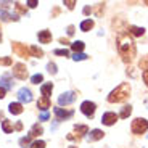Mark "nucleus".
<instances>
[{
	"label": "nucleus",
	"instance_id": "f257e3e1",
	"mask_svg": "<svg viewBox=\"0 0 148 148\" xmlns=\"http://www.w3.org/2000/svg\"><path fill=\"white\" fill-rule=\"evenodd\" d=\"M116 44H118V52L121 55L122 61L124 63H130L134 60V56H135V44H134L130 34H126V32L119 34Z\"/></svg>",
	"mask_w": 148,
	"mask_h": 148
},
{
	"label": "nucleus",
	"instance_id": "f03ea898",
	"mask_svg": "<svg viewBox=\"0 0 148 148\" xmlns=\"http://www.w3.org/2000/svg\"><path fill=\"white\" fill-rule=\"evenodd\" d=\"M129 95H130V85L127 82H122L108 95V101L110 103H121V101H126L129 98Z\"/></svg>",
	"mask_w": 148,
	"mask_h": 148
},
{
	"label": "nucleus",
	"instance_id": "7ed1b4c3",
	"mask_svg": "<svg viewBox=\"0 0 148 148\" xmlns=\"http://www.w3.org/2000/svg\"><path fill=\"white\" fill-rule=\"evenodd\" d=\"M148 129V121L145 118H137L132 121V126H130V130H132V134H135V135H142V134H145Z\"/></svg>",
	"mask_w": 148,
	"mask_h": 148
},
{
	"label": "nucleus",
	"instance_id": "20e7f679",
	"mask_svg": "<svg viewBox=\"0 0 148 148\" xmlns=\"http://www.w3.org/2000/svg\"><path fill=\"white\" fill-rule=\"evenodd\" d=\"M95 110H97V105L93 103V101H82L81 105V111H82V114L87 116L89 119H92L93 116H95Z\"/></svg>",
	"mask_w": 148,
	"mask_h": 148
},
{
	"label": "nucleus",
	"instance_id": "39448f33",
	"mask_svg": "<svg viewBox=\"0 0 148 148\" xmlns=\"http://www.w3.org/2000/svg\"><path fill=\"white\" fill-rule=\"evenodd\" d=\"M13 52H15L18 56H21V58L31 56V48H27L26 45H23V44H18V42L13 44Z\"/></svg>",
	"mask_w": 148,
	"mask_h": 148
},
{
	"label": "nucleus",
	"instance_id": "423d86ee",
	"mask_svg": "<svg viewBox=\"0 0 148 148\" xmlns=\"http://www.w3.org/2000/svg\"><path fill=\"white\" fill-rule=\"evenodd\" d=\"M13 76L18 79H21V81H24V79L27 77V69L26 66L23 63H16L15 66H13Z\"/></svg>",
	"mask_w": 148,
	"mask_h": 148
},
{
	"label": "nucleus",
	"instance_id": "0eeeda50",
	"mask_svg": "<svg viewBox=\"0 0 148 148\" xmlns=\"http://www.w3.org/2000/svg\"><path fill=\"white\" fill-rule=\"evenodd\" d=\"M74 98H76V93L74 92H64L58 97V103L61 105V106H63V105H69L74 101Z\"/></svg>",
	"mask_w": 148,
	"mask_h": 148
},
{
	"label": "nucleus",
	"instance_id": "6e6552de",
	"mask_svg": "<svg viewBox=\"0 0 148 148\" xmlns=\"http://www.w3.org/2000/svg\"><path fill=\"white\" fill-rule=\"evenodd\" d=\"M18 98H19V101H23V103H29V101H32V93H31L29 89L23 87V89L18 90Z\"/></svg>",
	"mask_w": 148,
	"mask_h": 148
},
{
	"label": "nucleus",
	"instance_id": "1a4fd4ad",
	"mask_svg": "<svg viewBox=\"0 0 148 148\" xmlns=\"http://www.w3.org/2000/svg\"><path fill=\"white\" fill-rule=\"evenodd\" d=\"M116 121H118V114L113 113V111H108V113H105L101 116V122H103L105 126H113Z\"/></svg>",
	"mask_w": 148,
	"mask_h": 148
},
{
	"label": "nucleus",
	"instance_id": "9d476101",
	"mask_svg": "<svg viewBox=\"0 0 148 148\" xmlns=\"http://www.w3.org/2000/svg\"><path fill=\"white\" fill-rule=\"evenodd\" d=\"M37 39H39V42H40V44H50V42H52V32H50V31H47V29L39 31Z\"/></svg>",
	"mask_w": 148,
	"mask_h": 148
},
{
	"label": "nucleus",
	"instance_id": "9b49d317",
	"mask_svg": "<svg viewBox=\"0 0 148 148\" xmlns=\"http://www.w3.org/2000/svg\"><path fill=\"white\" fill-rule=\"evenodd\" d=\"M105 137V132L103 130H100V129H93V130H90V134H89V142H97V140H100V138H103Z\"/></svg>",
	"mask_w": 148,
	"mask_h": 148
},
{
	"label": "nucleus",
	"instance_id": "f8f14e48",
	"mask_svg": "<svg viewBox=\"0 0 148 148\" xmlns=\"http://www.w3.org/2000/svg\"><path fill=\"white\" fill-rule=\"evenodd\" d=\"M55 116L58 119H68L73 116V111H68V110H63V108H55Z\"/></svg>",
	"mask_w": 148,
	"mask_h": 148
},
{
	"label": "nucleus",
	"instance_id": "ddd939ff",
	"mask_svg": "<svg viewBox=\"0 0 148 148\" xmlns=\"http://www.w3.org/2000/svg\"><path fill=\"white\" fill-rule=\"evenodd\" d=\"M8 111H10L11 114H21L23 106H21V103H18V101H11V103L8 105Z\"/></svg>",
	"mask_w": 148,
	"mask_h": 148
},
{
	"label": "nucleus",
	"instance_id": "4468645a",
	"mask_svg": "<svg viewBox=\"0 0 148 148\" xmlns=\"http://www.w3.org/2000/svg\"><path fill=\"white\" fill-rule=\"evenodd\" d=\"M0 85H2L5 90H7V89H11V87H13V82H11L10 74H3V76L0 77Z\"/></svg>",
	"mask_w": 148,
	"mask_h": 148
},
{
	"label": "nucleus",
	"instance_id": "2eb2a0df",
	"mask_svg": "<svg viewBox=\"0 0 148 148\" xmlns=\"http://www.w3.org/2000/svg\"><path fill=\"white\" fill-rule=\"evenodd\" d=\"M52 90H53V84L52 82H47V84H42V87H40V92H42V97H50V93H52Z\"/></svg>",
	"mask_w": 148,
	"mask_h": 148
},
{
	"label": "nucleus",
	"instance_id": "dca6fc26",
	"mask_svg": "<svg viewBox=\"0 0 148 148\" xmlns=\"http://www.w3.org/2000/svg\"><path fill=\"white\" fill-rule=\"evenodd\" d=\"M37 108H40V110H48L50 108V98H47V97H40L39 98V101H37Z\"/></svg>",
	"mask_w": 148,
	"mask_h": 148
},
{
	"label": "nucleus",
	"instance_id": "f3484780",
	"mask_svg": "<svg viewBox=\"0 0 148 148\" xmlns=\"http://www.w3.org/2000/svg\"><path fill=\"white\" fill-rule=\"evenodd\" d=\"M129 34H132L135 37H140L145 34V29L143 27H138V26H129Z\"/></svg>",
	"mask_w": 148,
	"mask_h": 148
},
{
	"label": "nucleus",
	"instance_id": "a211bd4d",
	"mask_svg": "<svg viewBox=\"0 0 148 148\" xmlns=\"http://www.w3.org/2000/svg\"><path fill=\"white\" fill-rule=\"evenodd\" d=\"M93 19H84V21L81 23V31H84V32H87V31H90L93 27Z\"/></svg>",
	"mask_w": 148,
	"mask_h": 148
},
{
	"label": "nucleus",
	"instance_id": "6ab92c4d",
	"mask_svg": "<svg viewBox=\"0 0 148 148\" xmlns=\"http://www.w3.org/2000/svg\"><path fill=\"white\" fill-rule=\"evenodd\" d=\"M71 48L74 50V53H82V50H84V42L82 40H76L71 44Z\"/></svg>",
	"mask_w": 148,
	"mask_h": 148
},
{
	"label": "nucleus",
	"instance_id": "aec40b11",
	"mask_svg": "<svg viewBox=\"0 0 148 148\" xmlns=\"http://www.w3.org/2000/svg\"><path fill=\"white\" fill-rule=\"evenodd\" d=\"M44 132V129H42V126H39V124H34L32 126V129H31V137H39L40 134Z\"/></svg>",
	"mask_w": 148,
	"mask_h": 148
},
{
	"label": "nucleus",
	"instance_id": "412c9836",
	"mask_svg": "<svg viewBox=\"0 0 148 148\" xmlns=\"http://www.w3.org/2000/svg\"><path fill=\"white\" fill-rule=\"evenodd\" d=\"M130 113H132V106H130V105H129V106H124V108L121 110V113L118 114V118L126 119V118H129V116H130Z\"/></svg>",
	"mask_w": 148,
	"mask_h": 148
},
{
	"label": "nucleus",
	"instance_id": "4be33fe9",
	"mask_svg": "<svg viewBox=\"0 0 148 148\" xmlns=\"http://www.w3.org/2000/svg\"><path fill=\"white\" fill-rule=\"evenodd\" d=\"M74 130L77 132V138H81L84 134H89V127L87 126H74Z\"/></svg>",
	"mask_w": 148,
	"mask_h": 148
},
{
	"label": "nucleus",
	"instance_id": "5701e85b",
	"mask_svg": "<svg viewBox=\"0 0 148 148\" xmlns=\"http://www.w3.org/2000/svg\"><path fill=\"white\" fill-rule=\"evenodd\" d=\"M2 129H3V132H5V134L13 132V126H11V122H10V121H7V119H5L3 122H2Z\"/></svg>",
	"mask_w": 148,
	"mask_h": 148
},
{
	"label": "nucleus",
	"instance_id": "b1692460",
	"mask_svg": "<svg viewBox=\"0 0 148 148\" xmlns=\"http://www.w3.org/2000/svg\"><path fill=\"white\" fill-rule=\"evenodd\" d=\"M44 81V76H42V74H34L32 77H31V82H32V84H40V82Z\"/></svg>",
	"mask_w": 148,
	"mask_h": 148
},
{
	"label": "nucleus",
	"instance_id": "393cba45",
	"mask_svg": "<svg viewBox=\"0 0 148 148\" xmlns=\"http://www.w3.org/2000/svg\"><path fill=\"white\" fill-rule=\"evenodd\" d=\"M31 55L37 56V58H40V56L44 55V52H42L40 48H37V47H31Z\"/></svg>",
	"mask_w": 148,
	"mask_h": 148
},
{
	"label": "nucleus",
	"instance_id": "a878e982",
	"mask_svg": "<svg viewBox=\"0 0 148 148\" xmlns=\"http://www.w3.org/2000/svg\"><path fill=\"white\" fill-rule=\"evenodd\" d=\"M31 148H45V142L44 140H34L31 143Z\"/></svg>",
	"mask_w": 148,
	"mask_h": 148
},
{
	"label": "nucleus",
	"instance_id": "bb28decb",
	"mask_svg": "<svg viewBox=\"0 0 148 148\" xmlns=\"http://www.w3.org/2000/svg\"><path fill=\"white\" fill-rule=\"evenodd\" d=\"M29 143H31V135H26V137L19 138V145H21V147H24V148H26Z\"/></svg>",
	"mask_w": 148,
	"mask_h": 148
},
{
	"label": "nucleus",
	"instance_id": "cd10ccee",
	"mask_svg": "<svg viewBox=\"0 0 148 148\" xmlns=\"http://www.w3.org/2000/svg\"><path fill=\"white\" fill-rule=\"evenodd\" d=\"M73 60L74 61H82V60H87V55H85V53H74Z\"/></svg>",
	"mask_w": 148,
	"mask_h": 148
},
{
	"label": "nucleus",
	"instance_id": "c85d7f7f",
	"mask_svg": "<svg viewBox=\"0 0 148 148\" xmlns=\"http://www.w3.org/2000/svg\"><path fill=\"white\" fill-rule=\"evenodd\" d=\"M140 68H142L143 71H147V69H148V55H147V56H143V58L140 60Z\"/></svg>",
	"mask_w": 148,
	"mask_h": 148
},
{
	"label": "nucleus",
	"instance_id": "c756f323",
	"mask_svg": "<svg viewBox=\"0 0 148 148\" xmlns=\"http://www.w3.org/2000/svg\"><path fill=\"white\" fill-rule=\"evenodd\" d=\"M55 55H60V56H68L69 52H68L66 48H60V50H55Z\"/></svg>",
	"mask_w": 148,
	"mask_h": 148
},
{
	"label": "nucleus",
	"instance_id": "7c9ffc66",
	"mask_svg": "<svg viewBox=\"0 0 148 148\" xmlns=\"http://www.w3.org/2000/svg\"><path fill=\"white\" fill-rule=\"evenodd\" d=\"M47 69H48V73L56 74V64H55V63H48V64H47Z\"/></svg>",
	"mask_w": 148,
	"mask_h": 148
},
{
	"label": "nucleus",
	"instance_id": "2f4dec72",
	"mask_svg": "<svg viewBox=\"0 0 148 148\" xmlns=\"http://www.w3.org/2000/svg\"><path fill=\"white\" fill-rule=\"evenodd\" d=\"M64 5H66V7L69 8V10H73L74 5H76V2H74V0H66V2H64Z\"/></svg>",
	"mask_w": 148,
	"mask_h": 148
},
{
	"label": "nucleus",
	"instance_id": "473e14b6",
	"mask_svg": "<svg viewBox=\"0 0 148 148\" xmlns=\"http://www.w3.org/2000/svg\"><path fill=\"white\" fill-rule=\"evenodd\" d=\"M48 118H50V114H48L47 111H44V113H42V114L39 116V119H40V121H47Z\"/></svg>",
	"mask_w": 148,
	"mask_h": 148
},
{
	"label": "nucleus",
	"instance_id": "72a5a7b5",
	"mask_svg": "<svg viewBox=\"0 0 148 148\" xmlns=\"http://www.w3.org/2000/svg\"><path fill=\"white\" fill-rule=\"evenodd\" d=\"M0 64H11V58H0Z\"/></svg>",
	"mask_w": 148,
	"mask_h": 148
},
{
	"label": "nucleus",
	"instance_id": "f704fd0d",
	"mask_svg": "<svg viewBox=\"0 0 148 148\" xmlns=\"http://www.w3.org/2000/svg\"><path fill=\"white\" fill-rule=\"evenodd\" d=\"M27 7H31V8L37 7V2H36V0H29V2H27Z\"/></svg>",
	"mask_w": 148,
	"mask_h": 148
},
{
	"label": "nucleus",
	"instance_id": "c9c22d12",
	"mask_svg": "<svg viewBox=\"0 0 148 148\" xmlns=\"http://www.w3.org/2000/svg\"><path fill=\"white\" fill-rule=\"evenodd\" d=\"M143 81H145V84H147V87H148V69L143 71Z\"/></svg>",
	"mask_w": 148,
	"mask_h": 148
},
{
	"label": "nucleus",
	"instance_id": "e433bc0d",
	"mask_svg": "<svg viewBox=\"0 0 148 148\" xmlns=\"http://www.w3.org/2000/svg\"><path fill=\"white\" fill-rule=\"evenodd\" d=\"M74 34V26H68V36H73Z\"/></svg>",
	"mask_w": 148,
	"mask_h": 148
},
{
	"label": "nucleus",
	"instance_id": "4c0bfd02",
	"mask_svg": "<svg viewBox=\"0 0 148 148\" xmlns=\"http://www.w3.org/2000/svg\"><path fill=\"white\" fill-rule=\"evenodd\" d=\"M5 93H7V90H5L3 87H0V98H3V97H5Z\"/></svg>",
	"mask_w": 148,
	"mask_h": 148
},
{
	"label": "nucleus",
	"instance_id": "58836bf2",
	"mask_svg": "<svg viewBox=\"0 0 148 148\" xmlns=\"http://www.w3.org/2000/svg\"><path fill=\"white\" fill-rule=\"evenodd\" d=\"M15 129H16V130H21V129H23V124H21V122H19V121L16 122V126H15Z\"/></svg>",
	"mask_w": 148,
	"mask_h": 148
},
{
	"label": "nucleus",
	"instance_id": "ea45409f",
	"mask_svg": "<svg viewBox=\"0 0 148 148\" xmlns=\"http://www.w3.org/2000/svg\"><path fill=\"white\" fill-rule=\"evenodd\" d=\"M89 13H90V7H85L84 8V15H89Z\"/></svg>",
	"mask_w": 148,
	"mask_h": 148
},
{
	"label": "nucleus",
	"instance_id": "a19ab883",
	"mask_svg": "<svg viewBox=\"0 0 148 148\" xmlns=\"http://www.w3.org/2000/svg\"><path fill=\"white\" fill-rule=\"evenodd\" d=\"M69 148H77V147H69Z\"/></svg>",
	"mask_w": 148,
	"mask_h": 148
},
{
	"label": "nucleus",
	"instance_id": "79ce46f5",
	"mask_svg": "<svg viewBox=\"0 0 148 148\" xmlns=\"http://www.w3.org/2000/svg\"><path fill=\"white\" fill-rule=\"evenodd\" d=\"M145 3H147V5H148V0H147V2H145Z\"/></svg>",
	"mask_w": 148,
	"mask_h": 148
},
{
	"label": "nucleus",
	"instance_id": "37998d69",
	"mask_svg": "<svg viewBox=\"0 0 148 148\" xmlns=\"http://www.w3.org/2000/svg\"><path fill=\"white\" fill-rule=\"evenodd\" d=\"M0 39H2V36H0Z\"/></svg>",
	"mask_w": 148,
	"mask_h": 148
},
{
	"label": "nucleus",
	"instance_id": "c03bdc74",
	"mask_svg": "<svg viewBox=\"0 0 148 148\" xmlns=\"http://www.w3.org/2000/svg\"><path fill=\"white\" fill-rule=\"evenodd\" d=\"M147 137H148V135H147Z\"/></svg>",
	"mask_w": 148,
	"mask_h": 148
}]
</instances>
